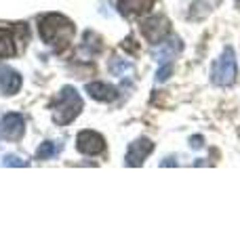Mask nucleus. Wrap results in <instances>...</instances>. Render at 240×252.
Returning a JSON list of instances; mask_svg holds the SVG:
<instances>
[{
  "label": "nucleus",
  "mask_w": 240,
  "mask_h": 252,
  "mask_svg": "<svg viewBox=\"0 0 240 252\" xmlns=\"http://www.w3.org/2000/svg\"><path fill=\"white\" fill-rule=\"evenodd\" d=\"M236 2H238V4H240V0H236Z\"/></svg>",
  "instance_id": "obj_18"
},
{
  "label": "nucleus",
  "mask_w": 240,
  "mask_h": 252,
  "mask_svg": "<svg viewBox=\"0 0 240 252\" xmlns=\"http://www.w3.org/2000/svg\"><path fill=\"white\" fill-rule=\"evenodd\" d=\"M76 149L84 156H97L106 149V141H103L99 132L82 130V132H78V137H76Z\"/></svg>",
  "instance_id": "obj_5"
},
{
  "label": "nucleus",
  "mask_w": 240,
  "mask_h": 252,
  "mask_svg": "<svg viewBox=\"0 0 240 252\" xmlns=\"http://www.w3.org/2000/svg\"><path fill=\"white\" fill-rule=\"evenodd\" d=\"M28 162H23V160H19L17 156H6L4 158V166H26Z\"/></svg>",
  "instance_id": "obj_16"
},
{
  "label": "nucleus",
  "mask_w": 240,
  "mask_h": 252,
  "mask_svg": "<svg viewBox=\"0 0 240 252\" xmlns=\"http://www.w3.org/2000/svg\"><path fill=\"white\" fill-rule=\"evenodd\" d=\"M202 145V137H192V147H200Z\"/></svg>",
  "instance_id": "obj_17"
},
{
  "label": "nucleus",
  "mask_w": 240,
  "mask_h": 252,
  "mask_svg": "<svg viewBox=\"0 0 240 252\" xmlns=\"http://www.w3.org/2000/svg\"><path fill=\"white\" fill-rule=\"evenodd\" d=\"M152 149H154V143H152L150 139H137L133 141L126 149V166H141L143 160H146V156L152 154Z\"/></svg>",
  "instance_id": "obj_7"
},
{
  "label": "nucleus",
  "mask_w": 240,
  "mask_h": 252,
  "mask_svg": "<svg viewBox=\"0 0 240 252\" xmlns=\"http://www.w3.org/2000/svg\"><path fill=\"white\" fill-rule=\"evenodd\" d=\"M154 4V0H116V6L122 15H141L146 13L150 6Z\"/></svg>",
  "instance_id": "obj_10"
},
{
  "label": "nucleus",
  "mask_w": 240,
  "mask_h": 252,
  "mask_svg": "<svg viewBox=\"0 0 240 252\" xmlns=\"http://www.w3.org/2000/svg\"><path fill=\"white\" fill-rule=\"evenodd\" d=\"M86 93H89L95 101H103V103L116 99V89L114 86H110L108 82H91V84H86Z\"/></svg>",
  "instance_id": "obj_9"
},
{
  "label": "nucleus",
  "mask_w": 240,
  "mask_h": 252,
  "mask_svg": "<svg viewBox=\"0 0 240 252\" xmlns=\"http://www.w3.org/2000/svg\"><path fill=\"white\" fill-rule=\"evenodd\" d=\"M179 49H181V40H177V38L164 40V42L154 51V59H158L160 63H171V59L179 53Z\"/></svg>",
  "instance_id": "obj_11"
},
{
  "label": "nucleus",
  "mask_w": 240,
  "mask_h": 252,
  "mask_svg": "<svg viewBox=\"0 0 240 252\" xmlns=\"http://www.w3.org/2000/svg\"><path fill=\"white\" fill-rule=\"evenodd\" d=\"M141 34L146 36V40L152 44L162 42L166 34H169V21H166L162 15H154V17H148L141 23Z\"/></svg>",
  "instance_id": "obj_4"
},
{
  "label": "nucleus",
  "mask_w": 240,
  "mask_h": 252,
  "mask_svg": "<svg viewBox=\"0 0 240 252\" xmlns=\"http://www.w3.org/2000/svg\"><path fill=\"white\" fill-rule=\"evenodd\" d=\"M171 74H173V65H171V63H164V65L158 69L156 80H158V82H162V80H166V78H169Z\"/></svg>",
  "instance_id": "obj_14"
},
{
  "label": "nucleus",
  "mask_w": 240,
  "mask_h": 252,
  "mask_svg": "<svg viewBox=\"0 0 240 252\" xmlns=\"http://www.w3.org/2000/svg\"><path fill=\"white\" fill-rule=\"evenodd\" d=\"M238 74V65H236V55L232 49H223L221 57L215 61V65L211 69V80L217 86H230L234 84Z\"/></svg>",
  "instance_id": "obj_3"
},
{
  "label": "nucleus",
  "mask_w": 240,
  "mask_h": 252,
  "mask_svg": "<svg viewBox=\"0 0 240 252\" xmlns=\"http://www.w3.org/2000/svg\"><path fill=\"white\" fill-rule=\"evenodd\" d=\"M40 36L42 40L53 46L55 51H63L68 49L72 38H74V23H72L68 17L63 15H57V13H51V15H44L40 19Z\"/></svg>",
  "instance_id": "obj_1"
},
{
  "label": "nucleus",
  "mask_w": 240,
  "mask_h": 252,
  "mask_svg": "<svg viewBox=\"0 0 240 252\" xmlns=\"http://www.w3.org/2000/svg\"><path fill=\"white\" fill-rule=\"evenodd\" d=\"M11 55H15L13 34H11V30L0 28V57H11Z\"/></svg>",
  "instance_id": "obj_12"
},
{
  "label": "nucleus",
  "mask_w": 240,
  "mask_h": 252,
  "mask_svg": "<svg viewBox=\"0 0 240 252\" xmlns=\"http://www.w3.org/2000/svg\"><path fill=\"white\" fill-rule=\"evenodd\" d=\"M57 152H59V145L53 143V141H46V143H42L38 147L36 158H38V160H51V158L57 156Z\"/></svg>",
  "instance_id": "obj_13"
},
{
  "label": "nucleus",
  "mask_w": 240,
  "mask_h": 252,
  "mask_svg": "<svg viewBox=\"0 0 240 252\" xmlns=\"http://www.w3.org/2000/svg\"><path fill=\"white\" fill-rule=\"evenodd\" d=\"M51 112H53V120L61 126L76 120L78 114L82 112V99H80L74 86H63L51 103Z\"/></svg>",
  "instance_id": "obj_2"
},
{
  "label": "nucleus",
  "mask_w": 240,
  "mask_h": 252,
  "mask_svg": "<svg viewBox=\"0 0 240 252\" xmlns=\"http://www.w3.org/2000/svg\"><path fill=\"white\" fill-rule=\"evenodd\" d=\"M23 130H26V122H23V116H19V114H6L2 120H0V137L2 139L17 141V139H21Z\"/></svg>",
  "instance_id": "obj_6"
},
{
  "label": "nucleus",
  "mask_w": 240,
  "mask_h": 252,
  "mask_svg": "<svg viewBox=\"0 0 240 252\" xmlns=\"http://www.w3.org/2000/svg\"><path fill=\"white\" fill-rule=\"evenodd\" d=\"M21 89V76L11 67L0 69V91L4 94H15Z\"/></svg>",
  "instance_id": "obj_8"
},
{
  "label": "nucleus",
  "mask_w": 240,
  "mask_h": 252,
  "mask_svg": "<svg viewBox=\"0 0 240 252\" xmlns=\"http://www.w3.org/2000/svg\"><path fill=\"white\" fill-rule=\"evenodd\" d=\"M112 69H114V72H116L118 76H122L124 72H131V65H129V63H120V61H114V63H112Z\"/></svg>",
  "instance_id": "obj_15"
}]
</instances>
